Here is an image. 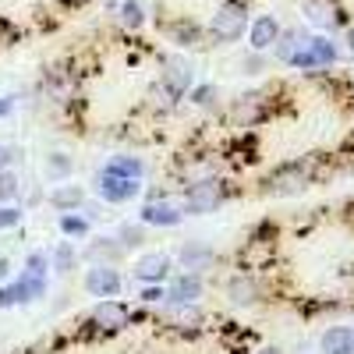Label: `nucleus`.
Listing matches in <instances>:
<instances>
[{
  "label": "nucleus",
  "instance_id": "1",
  "mask_svg": "<svg viewBox=\"0 0 354 354\" xmlns=\"http://www.w3.org/2000/svg\"><path fill=\"white\" fill-rule=\"evenodd\" d=\"M223 202H227V188H223V181H216V177H205V181H192V185H188L185 209L195 213V216H202V213L220 209Z\"/></svg>",
  "mask_w": 354,
  "mask_h": 354
},
{
  "label": "nucleus",
  "instance_id": "2",
  "mask_svg": "<svg viewBox=\"0 0 354 354\" xmlns=\"http://www.w3.org/2000/svg\"><path fill=\"white\" fill-rule=\"evenodd\" d=\"M245 28H248V15H245V8H238V4H223V8L213 15V36H216L220 43L241 39Z\"/></svg>",
  "mask_w": 354,
  "mask_h": 354
},
{
  "label": "nucleus",
  "instance_id": "3",
  "mask_svg": "<svg viewBox=\"0 0 354 354\" xmlns=\"http://www.w3.org/2000/svg\"><path fill=\"white\" fill-rule=\"evenodd\" d=\"M337 61V46L330 39H305L298 46V53L290 57L294 68H326Z\"/></svg>",
  "mask_w": 354,
  "mask_h": 354
},
{
  "label": "nucleus",
  "instance_id": "4",
  "mask_svg": "<svg viewBox=\"0 0 354 354\" xmlns=\"http://www.w3.org/2000/svg\"><path fill=\"white\" fill-rule=\"evenodd\" d=\"M88 322H93L96 330H103V333H113V330H124L128 326V308L121 305V301H113V298H103L96 308H93V315H88Z\"/></svg>",
  "mask_w": 354,
  "mask_h": 354
},
{
  "label": "nucleus",
  "instance_id": "5",
  "mask_svg": "<svg viewBox=\"0 0 354 354\" xmlns=\"http://www.w3.org/2000/svg\"><path fill=\"white\" fill-rule=\"evenodd\" d=\"M96 188H100V195H103L106 202H128V198L138 195V181H128V177H113V174H106V170L100 174Z\"/></svg>",
  "mask_w": 354,
  "mask_h": 354
},
{
  "label": "nucleus",
  "instance_id": "6",
  "mask_svg": "<svg viewBox=\"0 0 354 354\" xmlns=\"http://www.w3.org/2000/svg\"><path fill=\"white\" fill-rule=\"evenodd\" d=\"M85 290L96 294V298H113V294L121 290V277H117V270H110V266H96V270H88V277H85Z\"/></svg>",
  "mask_w": 354,
  "mask_h": 354
},
{
  "label": "nucleus",
  "instance_id": "7",
  "mask_svg": "<svg viewBox=\"0 0 354 354\" xmlns=\"http://www.w3.org/2000/svg\"><path fill=\"white\" fill-rule=\"evenodd\" d=\"M308 185V177H305V170L301 167H280L273 177H270V192L273 195H298L301 188Z\"/></svg>",
  "mask_w": 354,
  "mask_h": 354
},
{
  "label": "nucleus",
  "instance_id": "8",
  "mask_svg": "<svg viewBox=\"0 0 354 354\" xmlns=\"http://www.w3.org/2000/svg\"><path fill=\"white\" fill-rule=\"evenodd\" d=\"M202 298V280L195 277V273H188V277H177L174 283H170V290H167V301L177 308V305H195Z\"/></svg>",
  "mask_w": 354,
  "mask_h": 354
},
{
  "label": "nucleus",
  "instance_id": "9",
  "mask_svg": "<svg viewBox=\"0 0 354 354\" xmlns=\"http://www.w3.org/2000/svg\"><path fill=\"white\" fill-rule=\"evenodd\" d=\"M138 216H142V223H149V227H174V223H181V209H177L174 202H145Z\"/></svg>",
  "mask_w": 354,
  "mask_h": 354
},
{
  "label": "nucleus",
  "instance_id": "10",
  "mask_svg": "<svg viewBox=\"0 0 354 354\" xmlns=\"http://www.w3.org/2000/svg\"><path fill=\"white\" fill-rule=\"evenodd\" d=\"M170 93L181 100L185 93H188V85H192V68H188V61H181V57H174V61H167V68H163V78H160Z\"/></svg>",
  "mask_w": 354,
  "mask_h": 354
},
{
  "label": "nucleus",
  "instance_id": "11",
  "mask_svg": "<svg viewBox=\"0 0 354 354\" xmlns=\"http://www.w3.org/2000/svg\"><path fill=\"white\" fill-rule=\"evenodd\" d=\"M277 39H280V21H277L273 15H262V18L252 25V50L262 53V50L277 46Z\"/></svg>",
  "mask_w": 354,
  "mask_h": 354
},
{
  "label": "nucleus",
  "instance_id": "12",
  "mask_svg": "<svg viewBox=\"0 0 354 354\" xmlns=\"http://www.w3.org/2000/svg\"><path fill=\"white\" fill-rule=\"evenodd\" d=\"M322 354H354V330L351 326H330L322 333Z\"/></svg>",
  "mask_w": 354,
  "mask_h": 354
},
{
  "label": "nucleus",
  "instance_id": "13",
  "mask_svg": "<svg viewBox=\"0 0 354 354\" xmlns=\"http://www.w3.org/2000/svg\"><path fill=\"white\" fill-rule=\"evenodd\" d=\"M167 270H170V255L153 252V255L138 259V266H135V277H138V280H149V283H156V280H163V277H167Z\"/></svg>",
  "mask_w": 354,
  "mask_h": 354
},
{
  "label": "nucleus",
  "instance_id": "14",
  "mask_svg": "<svg viewBox=\"0 0 354 354\" xmlns=\"http://www.w3.org/2000/svg\"><path fill=\"white\" fill-rule=\"evenodd\" d=\"M305 15H308V21L319 25V28L340 25V15H337V8L330 4V0H308V4H305Z\"/></svg>",
  "mask_w": 354,
  "mask_h": 354
},
{
  "label": "nucleus",
  "instance_id": "15",
  "mask_svg": "<svg viewBox=\"0 0 354 354\" xmlns=\"http://www.w3.org/2000/svg\"><path fill=\"white\" fill-rule=\"evenodd\" d=\"M227 298H230L234 305H252V301L259 298V287H255V280H248V277H234V280L227 283Z\"/></svg>",
  "mask_w": 354,
  "mask_h": 354
},
{
  "label": "nucleus",
  "instance_id": "16",
  "mask_svg": "<svg viewBox=\"0 0 354 354\" xmlns=\"http://www.w3.org/2000/svg\"><path fill=\"white\" fill-rule=\"evenodd\" d=\"M106 174H113V177H128V181H138V177L145 174V163L135 160V156H113V160L106 163Z\"/></svg>",
  "mask_w": 354,
  "mask_h": 354
},
{
  "label": "nucleus",
  "instance_id": "17",
  "mask_svg": "<svg viewBox=\"0 0 354 354\" xmlns=\"http://www.w3.org/2000/svg\"><path fill=\"white\" fill-rule=\"evenodd\" d=\"M50 202H53L61 213H68V209H75V205H82V202H85V192H82V188H75V185H71V188H57Z\"/></svg>",
  "mask_w": 354,
  "mask_h": 354
},
{
  "label": "nucleus",
  "instance_id": "18",
  "mask_svg": "<svg viewBox=\"0 0 354 354\" xmlns=\"http://www.w3.org/2000/svg\"><path fill=\"white\" fill-rule=\"evenodd\" d=\"M209 262H213V252L209 248L185 245V252H181V266H185V270H202V266H209Z\"/></svg>",
  "mask_w": 354,
  "mask_h": 354
},
{
  "label": "nucleus",
  "instance_id": "19",
  "mask_svg": "<svg viewBox=\"0 0 354 354\" xmlns=\"http://www.w3.org/2000/svg\"><path fill=\"white\" fill-rule=\"evenodd\" d=\"M121 25H128V28H142L145 25V11H142L138 0H124L121 4Z\"/></svg>",
  "mask_w": 354,
  "mask_h": 354
},
{
  "label": "nucleus",
  "instance_id": "20",
  "mask_svg": "<svg viewBox=\"0 0 354 354\" xmlns=\"http://www.w3.org/2000/svg\"><path fill=\"white\" fill-rule=\"evenodd\" d=\"M18 287H21V298H25V301H39L43 294H46L43 277H25V280H18Z\"/></svg>",
  "mask_w": 354,
  "mask_h": 354
},
{
  "label": "nucleus",
  "instance_id": "21",
  "mask_svg": "<svg viewBox=\"0 0 354 354\" xmlns=\"http://www.w3.org/2000/svg\"><path fill=\"white\" fill-rule=\"evenodd\" d=\"M71 156H64V153H50V160H46V170H50V177H68L71 174Z\"/></svg>",
  "mask_w": 354,
  "mask_h": 354
},
{
  "label": "nucleus",
  "instance_id": "22",
  "mask_svg": "<svg viewBox=\"0 0 354 354\" xmlns=\"http://www.w3.org/2000/svg\"><path fill=\"white\" fill-rule=\"evenodd\" d=\"M18 195V177L11 170H0V202H11Z\"/></svg>",
  "mask_w": 354,
  "mask_h": 354
},
{
  "label": "nucleus",
  "instance_id": "23",
  "mask_svg": "<svg viewBox=\"0 0 354 354\" xmlns=\"http://www.w3.org/2000/svg\"><path fill=\"white\" fill-rule=\"evenodd\" d=\"M192 103H195V106H213V103H216V85H198V88H192Z\"/></svg>",
  "mask_w": 354,
  "mask_h": 354
},
{
  "label": "nucleus",
  "instance_id": "24",
  "mask_svg": "<svg viewBox=\"0 0 354 354\" xmlns=\"http://www.w3.org/2000/svg\"><path fill=\"white\" fill-rule=\"evenodd\" d=\"M61 230L71 234V238H78V234H88V220H82V216H61Z\"/></svg>",
  "mask_w": 354,
  "mask_h": 354
},
{
  "label": "nucleus",
  "instance_id": "25",
  "mask_svg": "<svg viewBox=\"0 0 354 354\" xmlns=\"http://www.w3.org/2000/svg\"><path fill=\"white\" fill-rule=\"evenodd\" d=\"M25 298H21V287L15 283V287H0V308H15V305H21Z\"/></svg>",
  "mask_w": 354,
  "mask_h": 354
},
{
  "label": "nucleus",
  "instance_id": "26",
  "mask_svg": "<svg viewBox=\"0 0 354 354\" xmlns=\"http://www.w3.org/2000/svg\"><path fill=\"white\" fill-rule=\"evenodd\" d=\"M53 262H57V270H61V273H68L71 266H75V248L71 245H61V248H57V255H53Z\"/></svg>",
  "mask_w": 354,
  "mask_h": 354
},
{
  "label": "nucleus",
  "instance_id": "27",
  "mask_svg": "<svg viewBox=\"0 0 354 354\" xmlns=\"http://www.w3.org/2000/svg\"><path fill=\"white\" fill-rule=\"evenodd\" d=\"M25 266H28V277H43V273H46V255H43V252L28 255V262H25Z\"/></svg>",
  "mask_w": 354,
  "mask_h": 354
},
{
  "label": "nucleus",
  "instance_id": "28",
  "mask_svg": "<svg viewBox=\"0 0 354 354\" xmlns=\"http://www.w3.org/2000/svg\"><path fill=\"white\" fill-rule=\"evenodd\" d=\"M21 220V213L15 209V205H8V209H0V227H15Z\"/></svg>",
  "mask_w": 354,
  "mask_h": 354
},
{
  "label": "nucleus",
  "instance_id": "29",
  "mask_svg": "<svg viewBox=\"0 0 354 354\" xmlns=\"http://www.w3.org/2000/svg\"><path fill=\"white\" fill-rule=\"evenodd\" d=\"M160 298H167V294H163L160 287H145V290H142V301H149V305H153V301H160Z\"/></svg>",
  "mask_w": 354,
  "mask_h": 354
},
{
  "label": "nucleus",
  "instance_id": "30",
  "mask_svg": "<svg viewBox=\"0 0 354 354\" xmlns=\"http://www.w3.org/2000/svg\"><path fill=\"white\" fill-rule=\"evenodd\" d=\"M11 160H15V149H8V145H0V170H4Z\"/></svg>",
  "mask_w": 354,
  "mask_h": 354
},
{
  "label": "nucleus",
  "instance_id": "31",
  "mask_svg": "<svg viewBox=\"0 0 354 354\" xmlns=\"http://www.w3.org/2000/svg\"><path fill=\"white\" fill-rule=\"evenodd\" d=\"M245 68H248V75H259V71H262V57H248Z\"/></svg>",
  "mask_w": 354,
  "mask_h": 354
},
{
  "label": "nucleus",
  "instance_id": "32",
  "mask_svg": "<svg viewBox=\"0 0 354 354\" xmlns=\"http://www.w3.org/2000/svg\"><path fill=\"white\" fill-rule=\"evenodd\" d=\"M11 113V100H0V117H8Z\"/></svg>",
  "mask_w": 354,
  "mask_h": 354
},
{
  "label": "nucleus",
  "instance_id": "33",
  "mask_svg": "<svg viewBox=\"0 0 354 354\" xmlns=\"http://www.w3.org/2000/svg\"><path fill=\"white\" fill-rule=\"evenodd\" d=\"M8 277V259H0V280Z\"/></svg>",
  "mask_w": 354,
  "mask_h": 354
},
{
  "label": "nucleus",
  "instance_id": "34",
  "mask_svg": "<svg viewBox=\"0 0 354 354\" xmlns=\"http://www.w3.org/2000/svg\"><path fill=\"white\" fill-rule=\"evenodd\" d=\"M347 46H351V53H354V28H351V32H347Z\"/></svg>",
  "mask_w": 354,
  "mask_h": 354
},
{
  "label": "nucleus",
  "instance_id": "35",
  "mask_svg": "<svg viewBox=\"0 0 354 354\" xmlns=\"http://www.w3.org/2000/svg\"><path fill=\"white\" fill-rule=\"evenodd\" d=\"M259 354H283V351H277V347H266V351H259Z\"/></svg>",
  "mask_w": 354,
  "mask_h": 354
}]
</instances>
